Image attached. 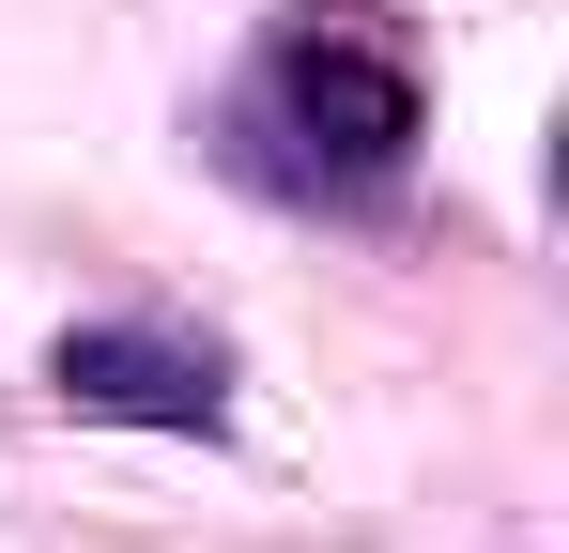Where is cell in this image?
Returning <instances> with one entry per match:
<instances>
[{"instance_id":"cell-1","label":"cell","mask_w":569,"mask_h":553,"mask_svg":"<svg viewBox=\"0 0 569 553\" xmlns=\"http://www.w3.org/2000/svg\"><path fill=\"white\" fill-rule=\"evenodd\" d=\"M416 123H431V92L370 16H292L231 78V170L292 184V200H370L416 170Z\"/></svg>"},{"instance_id":"cell-2","label":"cell","mask_w":569,"mask_h":553,"mask_svg":"<svg viewBox=\"0 0 569 553\" xmlns=\"http://www.w3.org/2000/svg\"><path fill=\"white\" fill-rule=\"evenodd\" d=\"M47 400L62 415H108V431H216L231 415V369L170 339V323H78L47 354Z\"/></svg>"}]
</instances>
